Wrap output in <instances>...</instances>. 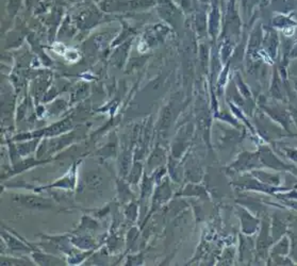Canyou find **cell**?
Instances as JSON below:
<instances>
[{
	"instance_id": "4",
	"label": "cell",
	"mask_w": 297,
	"mask_h": 266,
	"mask_svg": "<svg viewBox=\"0 0 297 266\" xmlns=\"http://www.w3.org/2000/svg\"><path fill=\"white\" fill-rule=\"evenodd\" d=\"M141 173H142V165L140 163H135L134 166H133L132 170L130 173L129 176V182L131 183H136L137 181L140 180V177H141Z\"/></svg>"
},
{
	"instance_id": "5",
	"label": "cell",
	"mask_w": 297,
	"mask_h": 266,
	"mask_svg": "<svg viewBox=\"0 0 297 266\" xmlns=\"http://www.w3.org/2000/svg\"><path fill=\"white\" fill-rule=\"evenodd\" d=\"M31 265V262L24 259H6L1 258V265Z\"/></svg>"
},
{
	"instance_id": "3",
	"label": "cell",
	"mask_w": 297,
	"mask_h": 266,
	"mask_svg": "<svg viewBox=\"0 0 297 266\" xmlns=\"http://www.w3.org/2000/svg\"><path fill=\"white\" fill-rule=\"evenodd\" d=\"M2 235H3V237H4V239H6V244L9 245V247H10L12 250H15V251H27V252H29V251H30L29 247H27L25 244H22L18 239H15L14 236H12V235H9L8 233H6V232L2 233Z\"/></svg>"
},
{
	"instance_id": "2",
	"label": "cell",
	"mask_w": 297,
	"mask_h": 266,
	"mask_svg": "<svg viewBox=\"0 0 297 266\" xmlns=\"http://www.w3.org/2000/svg\"><path fill=\"white\" fill-rule=\"evenodd\" d=\"M32 258L34 259V262L37 263L39 265H60L62 263V261L60 259L55 258V256L44 255L41 252H33Z\"/></svg>"
},
{
	"instance_id": "1",
	"label": "cell",
	"mask_w": 297,
	"mask_h": 266,
	"mask_svg": "<svg viewBox=\"0 0 297 266\" xmlns=\"http://www.w3.org/2000/svg\"><path fill=\"white\" fill-rule=\"evenodd\" d=\"M25 207L32 209H49L52 207V202L48 199L39 198L34 196H22L19 200Z\"/></svg>"
}]
</instances>
